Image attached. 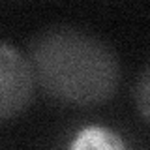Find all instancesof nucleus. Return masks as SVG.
<instances>
[{"label": "nucleus", "instance_id": "obj_3", "mask_svg": "<svg viewBox=\"0 0 150 150\" xmlns=\"http://www.w3.org/2000/svg\"><path fill=\"white\" fill-rule=\"evenodd\" d=\"M69 150H126V146L115 131L92 126L75 135Z\"/></svg>", "mask_w": 150, "mask_h": 150}, {"label": "nucleus", "instance_id": "obj_4", "mask_svg": "<svg viewBox=\"0 0 150 150\" xmlns=\"http://www.w3.org/2000/svg\"><path fill=\"white\" fill-rule=\"evenodd\" d=\"M150 75H148V68L143 69L139 81L135 83V105L141 112V118L144 122H148L150 116V101H148V94H150Z\"/></svg>", "mask_w": 150, "mask_h": 150}, {"label": "nucleus", "instance_id": "obj_2", "mask_svg": "<svg viewBox=\"0 0 150 150\" xmlns=\"http://www.w3.org/2000/svg\"><path fill=\"white\" fill-rule=\"evenodd\" d=\"M36 81L26 54L0 41V122L21 115L30 105Z\"/></svg>", "mask_w": 150, "mask_h": 150}, {"label": "nucleus", "instance_id": "obj_1", "mask_svg": "<svg viewBox=\"0 0 150 150\" xmlns=\"http://www.w3.org/2000/svg\"><path fill=\"white\" fill-rule=\"evenodd\" d=\"M36 86L64 105L109 101L120 84V60L100 36L71 25L41 30L28 45Z\"/></svg>", "mask_w": 150, "mask_h": 150}]
</instances>
